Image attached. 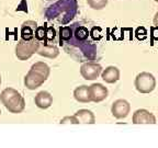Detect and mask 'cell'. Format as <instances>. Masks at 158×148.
<instances>
[{
  "label": "cell",
  "mask_w": 158,
  "mask_h": 148,
  "mask_svg": "<svg viewBox=\"0 0 158 148\" xmlns=\"http://www.w3.org/2000/svg\"><path fill=\"white\" fill-rule=\"evenodd\" d=\"M102 37V29L94 22L78 21L59 27L58 43L77 62H94L100 57L99 43Z\"/></svg>",
  "instance_id": "obj_1"
},
{
  "label": "cell",
  "mask_w": 158,
  "mask_h": 148,
  "mask_svg": "<svg viewBox=\"0 0 158 148\" xmlns=\"http://www.w3.org/2000/svg\"><path fill=\"white\" fill-rule=\"evenodd\" d=\"M78 0H43L42 12L49 22L60 27L68 24L78 14Z\"/></svg>",
  "instance_id": "obj_2"
},
{
  "label": "cell",
  "mask_w": 158,
  "mask_h": 148,
  "mask_svg": "<svg viewBox=\"0 0 158 148\" xmlns=\"http://www.w3.org/2000/svg\"><path fill=\"white\" fill-rule=\"evenodd\" d=\"M51 69L44 62H37L33 64L29 72L24 77V86L29 90H35L41 87L48 78Z\"/></svg>",
  "instance_id": "obj_3"
},
{
  "label": "cell",
  "mask_w": 158,
  "mask_h": 148,
  "mask_svg": "<svg viewBox=\"0 0 158 148\" xmlns=\"http://www.w3.org/2000/svg\"><path fill=\"white\" fill-rule=\"evenodd\" d=\"M0 101L10 113H22L25 109L24 98L13 88H6L0 93Z\"/></svg>",
  "instance_id": "obj_4"
},
{
  "label": "cell",
  "mask_w": 158,
  "mask_h": 148,
  "mask_svg": "<svg viewBox=\"0 0 158 148\" xmlns=\"http://www.w3.org/2000/svg\"><path fill=\"white\" fill-rule=\"evenodd\" d=\"M134 84L139 93H151L156 88V79L153 74L143 72L136 76Z\"/></svg>",
  "instance_id": "obj_5"
},
{
  "label": "cell",
  "mask_w": 158,
  "mask_h": 148,
  "mask_svg": "<svg viewBox=\"0 0 158 148\" xmlns=\"http://www.w3.org/2000/svg\"><path fill=\"white\" fill-rule=\"evenodd\" d=\"M39 48V42L33 39L32 41H23L20 39L15 45V56L20 60H27L33 54H35Z\"/></svg>",
  "instance_id": "obj_6"
},
{
  "label": "cell",
  "mask_w": 158,
  "mask_h": 148,
  "mask_svg": "<svg viewBox=\"0 0 158 148\" xmlns=\"http://www.w3.org/2000/svg\"><path fill=\"white\" fill-rule=\"evenodd\" d=\"M102 72V66L96 62L84 63L80 67V75L86 80H94L98 78Z\"/></svg>",
  "instance_id": "obj_7"
},
{
  "label": "cell",
  "mask_w": 158,
  "mask_h": 148,
  "mask_svg": "<svg viewBox=\"0 0 158 148\" xmlns=\"http://www.w3.org/2000/svg\"><path fill=\"white\" fill-rule=\"evenodd\" d=\"M130 112H131V104L124 99H118L111 105L112 115L118 120L125 118L130 114Z\"/></svg>",
  "instance_id": "obj_8"
},
{
  "label": "cell",
  "mask_w": 158,
  "mask_h": 148,
  "mask_svg": "<svg viewBox=\"0 0 158 148\" xmlns=\"http://www.w3.org/2000/svg\"><path fill=\"white\" fill-rule=\"evenodd\" d=\"M133 124H156V116L146 109H138L132 116Z\"/></svg>",
  "instance_id": "obj_9"
},
{
  "label": "cell",
  "mask_w": 158,
  "mask_h": 148,
  "mask_svg": "<svg viewBox=\"0 0 158 148\" xmlns=\"http://www.w3.org/2000/svg\"><path fill=\"white\" fill-rule=\"evenodd\" d=\"M89 92H90L91 102H94V103L102 102L103 100H106L109 94L108 88L104 87L102 84H98V82L89 86Z\"/></svg>",
  "instance_id": "obj_10"
},
{
  "label": "cell",
  "mask_w": 158,
  "mask_h": 148,
  "mask_svg": "<svg viewBox=\"0 0 158 148\" xmlns=\"http://www.w3.org/2000/svg\"><path fill=\"white\" fill-rule=\"evenodd\" d=\"M36 54H39L40 56L46 57V58L54 59L59 55V51L56 44H44V43L39 42V48L36 51Z\"/></svg>",
  "instance_id": "obj_11"
},
{
  "label": "cell",
  "mask_w": 158,
  "mask_h": 148,
  "mask_svg": "<svg viewBox=\"0 0 158 148\" xmlns=\"http://www.w3.org/2000/svg\"><path fill=\"white\" fill-rule=\"evenodd\" d=\"M37 27V23L35 21H25L21 25L20 33H21V39L23 41H32L34 39L35 30Z\"/></svg>",
  "instance_id": "obj_12"
},
{
  "label": "cell",
  "mask_w": 158,
  "mask_h": 148,
  "mask_svg": "<svg viewBox=\"0 0 158 148\" xmlns=\"http://www.w3.org/2000/svg\"><path fill=\"white\" fill-rule=\"evenodd\" d=\"M35 105L39 109L46 110L53 104V96L47 91H40L34 98Z\"/></svg>",
  "instance_id": "obj_13"
},
{
  "label": "cell",
  "mask_w": 158,
  "mask_h": 148,
  "mask_svg": "<svg viewBox=\"0 0 158 148\" xmlns=\"http://www.w3.org/2000/svg\"><path fill=\"white\" fill-rule=\"evenodd\" d=\"M101 78L106 84H115L120 79V69L115 66H109L101 72Z\"/></svg>",
  "instance_id": "obj_14"
},
{
  "label": "cell",
  "mask_w": 158,
  "mask_h": 148,
  "mask_svg": "<svg viewBox=\"0 0 158 148\" xmlns=\"http://www.w3.org/2000/svg\"><path fill=\"white\" fill-rule=\"evenodd\" d=\"M74 98L76 101L80 103H89L91 102L90 99V92H89V86H79L74 90Z\"/></svg>",
  "instance_id": "obj_15"
},
{
  "label": "cell",
  "mask_w": 158,
  "mask_h": 148,
  "mask_svg": "<svg viewBox=\"0 0 158 148\" xmlns=\"http://www.w3.org/2000/svg\"><path fill=\"white\" fill-rule=\"evenodd\" d=\"M75 117L78 120L79 123L82 124H94L96 123V116L90 110L87 109H81L75 113Z\"/></svg>",
  "instance_id": "obj_16"
},
{
  "label": "cell",
  "mask_w": 158,
  "mask_h": 148,
  "mask_svg": "<svg viewBox=\"0 0 158 148\" xmlns=\"http://www.w3.org/2000/svg\"><path fill=\"white\" fill-rule=\"evenodd\" d=\"M44 33H43V41L41 43L44 44H56V37L57 33L56 30L53 25L48 24V23H44Z\"/></svg>",
  "instance_id": "obj_17"
},
{
  "label": "cell",
  "mask_w": 158,
  "mask_h": 148,
  "mask_svg": "<svg viewBox=\"0 0 158 148\" xmlns=\"http://www.w3.org/2000/svg\"><path fill=\"white\" fill-rule=\"evenodd\" d=\"M109 0H87V3L94 10H102L108 5Z\"/></svg>",
  "instance_id": "obj_18"
},
{
  "label": "cell",
  "mask_w": 158,
  "mask_h": 148,
  "mask_svg": "<svg viewBox=\"0 0 158 148\" xmlns=\"http://www.w3.org/2000/svg\"><path fill=\"white\" fill-rule=\"evenodd\" d=\"M59 123L60 124H79V122H78V120L73 115V116H65V117H63Z\"/></svg>",
  "instance_id": "obj_19"
},
{
  "label": "cell",
  "mask_w": 158,
  "mask_h": 148,
  "mask_svg": "<svg viewBox=\"0 0 158 148\" xmlns=\"http://www.w3.org/2000/svg\"><path fill=\"white\" fill-rule=\"evenodd\" d=\"M0 84H1V76H0Z\"/></svg>",
  "instance_id": "obj_20"
},
{
  "label": "cell",
  "mask_w": 158,
  "mask_h": 148,
  "mask_svg": "<svg viewBox=\"0 0 158 148\" xmlns=\"http://www.w3.org/2000/svg\"><path fill=\"white\" fill-rule=\"evenodd\" d=\"M0 114H1V111H0Z\"/></svg>",
  "instance_id": "obj_21"
},
{
  "label": "cell",
  "mask_w": 158,
  "mask_h": 148,
  "mask_svg": "<svg viewBox=\"0 0 158 148\" xmlns=\"http://www.w3.org/2000/svg\"><path fill=\"white\" fill-rule=\"evenodd\" d=\"M155 1H157V0H155Z\"/></svg>",
  "instance_id": "obj_22"
}]
</instances>
